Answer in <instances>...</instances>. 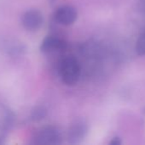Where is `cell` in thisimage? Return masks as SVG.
<instances>
[{"instance_id": "2", "label": "cell", "mask_w": 145, "mask_h": 145, "mask_svg": "<svg viewBox=\"0 0 145 145\" xmlns=\"http://www.w3.org/2000/svg\"><path fill=\"white\" fill-rule=\"evenodd\" d=\"M33 139L36 144L58 145L62 142V135L56 127L48 126L38 130Z\"/></svg>"}, {"instance_id": "10", "label": "cell", "mask_w": 145, "mask_h": 145, "mask_svg": "<svg viewBox=\"0 0 145 145\" xmlns=\"http://www.w3.org/2000/svg\"><path fill=\"white\" fill-rule=\"evenodd\" d=\"M140 8L144 15L145 16V0H140Z\"/></svg>"}, {"instance_id": "9", "label": "cell", "mask_w": 145, "mask_h": 145, "mask_svg": "<svg viewBox=\"0 0 145 145\" xmlns=\"http://www.w3.org/2000/svg\"><path fill=\"white\" fill-rule=\"evenodd\" d=\"M121 144H122L121 138L120 137H118V136L114 137V138L110 140V142H109V144L111 145H121Z\"/></svg>"}, {"instance_id": "3", "label": "cell", "mask_w": 145, "mask_h": 145, "mask_svg": "<svg viewBox=\"0 0 145 145\" xmlns=\"http://www.w3.org/2000/svg\"><path fill=\"white\" fill-rule=\"evenodd\" d=\"M87 133L88 126L84 120L74 121L68 127L67 133L68 142L71 144H80L86 137Z\"/></svg>"}, {"instance_id": "4", "label": "cell", "mask_w": 145, "mask_h": 145, "mask_svg": "<svg viewBox=\"0 0 145 145\" xmlns=\"http://www.w3.org/2000/svg\"><path fill=\"white\" fill-rule=\"evenodd\" d=\"M55 20L62 25L68 26L73 25L78 19V11L72 5L60 6L55 12Z\"/></svg>"}, {"instance_id": "6", "label": "cell", "mask_w": 145, "mask_h": 145, "mask_svg": "<svg viewBox=\"0 0 145 145\" xmlns=\"http://www.w3.org/2000/svg\"><path fill=\"white\" fill-rule=\"evenodd\" d=\"M68 48L67 42L56 36H48L41 42L40 50L43 53L62 52Z\"/></svg>"}, {"instance_id": "8", "label": "cell", "mask_w": 145, "mask_h": 145, "mask_svg": "<svg viewBox=\"0 0 145 145\" xmlns=\"http://www.w3.org/2000/svg\"><path fill=\"white\" fill-rule=\"evenodd\" d=\"M47 115V110L45 108L42 107V106H39V107H37L35 108L32 112V119L33 121H41L43 120Z\"/></svg>"}, {"instance_id": "7", "label": "cell", "mask_w": 145, "mask_h": 145, "mask_svg": "<svg viewBox=\"0 0 145 145\" xmlns=\"http://www.w3.org/2000/svg\"><path fill=\"white\" fill-rule=\"evenodd\" d=\"M136 53L140 56H145V31L138 37L135 44Z\"/></svg>"}, {"instance_id": "1", "label": "cell", "mask_w": 145, "mask_h": 145, "mask_svg": "<svg viewBox=\"0 0 145 145\" xmlns=\"http://www.w3.org/2000/svg\"><path fill=\"white\" fill-rule=\"evenodd\" d=\"M58 72L64 84L67 86H73L79 82L80 78V64L74 56H67L61 60Z\"/></svg>"}, {"instance_id": "5", "label": "cell", "mask_w": 145, "mask_h": 145, "mask_svg": "<svg viewBox=\"0 0 145 145\" xmlns=\"http://www.w3.org/2000/svg\"><path fill=\"white\" fill-rule=\"evenodd\" d=\"M21 23L26 30L37 31L44 23V16L38 9H29L23 14Z\"/></svg>"}]
</instances>
